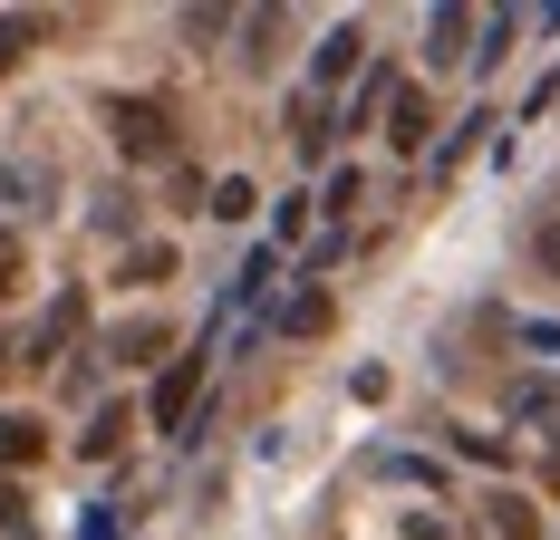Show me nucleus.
<instances>
[{
    "mask_svg": "<svg viewBox=\"0 0 560 540\" xmlns=\"http://www.w3.org/2000/svg\"><path fill=\"white\" fill-rule=\"evenodd\" d=\"M107 126H116V145L136 164H165L174 155V116L155 107V97H107Z\"/></svg>",
    "mask_w": 560,
    "mask_h": 540,
    "instance_id": "nucleus-1",
    "label": "nucleus"
},
{
    "mask_svg": "<svg viewBox=\"0 0 560 540\" xmlns=\"http://www.w3.org/2000/svg\"><path fill=\"white\" fill-rule=\"evenodd\" d=\"M194 396H203V357H174L165 377H155V406H145V425H155V434H184V425H194Z\"/></svg>",
    "mask_w": 560,
    "mask_h": 540,
    "instance_id": "nucleus-2",
    "label": "nucleus"
},
{
    "mask_svg": "<svg viewBox=\"0 0 560 540\" xmlns=\"http://www.w3.org/2000/svg\"><path fill=\"white\" fill-rule=\"evenodd\" d=\"M387 136L416 155V145L435 136V97H425V87H396V97H387Z\"/></svg>",
    "mask_w": 560,
    "mask_h": 540,
    "instance_id": "nucleus-3",
    "label": "nucleus"
},
{
    "mask_svg": "<svg viewBox=\"0 0 560 540\" xmlns=\"http://www.w3.org/2000/svg\"><path fill=\"white\" fill-rule=\"evenodd\" d=\"M39 454H49V425H39V415H0V473L39 463Z\"/></svg>",
    "mask_w": 560,
    "mask_h": 540,
    "instance_id": "nucleus-4",
    "label": "nucleus"
},
{
    "mask_svg": "<svg viewBox=\"0 0 560 540\" xmlns=\"http://www.w3.org/2000/svg\"><path fill=\"white\" fill-rule=\"evenodd\" d=\"M280 328H290V338H319V328H329V290H300V300H280Z\"/></svg>",
    "mask_w": 560,
    "mask_h": 540,
    "instance_id": "nucleus-5",
    "label": "nucleus"
},
{
    "mask_svg": "<svg viewBox=\"0 0 560 540\" xmlns=\"http://www.w3.org/2000/svg\"><path fill=\"white\" fill-rule=\"evenodd\" d=\"M78 319H88V300H78V290H68V300H58L49 319H39V357H58V348H68V338H78Z\"/></svg>",
    "mask_w": 560,
    "mask_h": 540,
    "instance_id": "nucleus-6",
    "label": "nucleus"
},
{
    "mask_svg": "<svg viewBox=\"0 0 560 540\" xmlns=\"http://www.w3.org/2000/svg\"><path fill=\"white\" fill-rule=\"evenodd\" d=\"M358 49H368L358 30H329V39H319V87H338V78L358 68Z\"/></svg>",
    "mask_w": 560,
    "mask_h": 540,
    "instance_id": "nucleus-7",
    "label": "nucleus"
},
{
    "mask_svg": "<svg viewBox=\"0 0 560 540\" xmlns=\"http://www.w3.org/2000/svg\"><path fill=\"white\" fill-rule=\"evenodd\" d=\"M155 348H165V319H126L107 338V357H155Z\"/></svg>",
    "mask_w": 560,
    "mask_h": 540,
    "instance_id": "nucleus-8",
    "label": "nucleus"
},
{
    "mask_svg": "<svg viewBox=\"0 0 560 540\" xmlns=\"http://www.w3.org/2000/svg\"><path fill=\"white\" fill-rule=\"evenodd\" d=\"M464 30H474V10H435V20H425V49H435V58H464Z\"/></svg>",
    "mask_w": 560,
    "mask_h": 540,
    "instance_id": "nucleus-9",
    "label": "nucleus"
},
{
    "mask_svg": "<svg viewBox=\"0 0 560 540\" xmlns=\"http://www.w3.org/2000/svg\"><path fill=\"white\" fill-rule=\"evenodd\" d=\"M252 203H261V193H252V184H242V174H223V184H213V193H203V213H213V222H242V213H252Z\"/></svg>",
    "mask_w": 560,
    "mask_h": 540,
    "instance_id": "nucleus-10",
    "label": "nucleus"
},
{
    "mask_svg": "<svg viewBox=\"0 0 560 540\" xmlns=\"http://www.w3.org/2000/svg\"><path fill=\"white\" fill-rule=\"evenodd\" d=\"M126 425H136V415H126V406H97V425L78 434V444H88V454H116V444H126Z\"/></svg>",
    "mask_w": 560,
    "mask_h": 540,
    "instance_id": "nucleus-11",
    "label": "nucleus"
},
{
    "mask_svg": "<svg viewBox=\"0 0 560 540\" xmlns=\"http://www.w3.org/2000/svg\"><path fill=\"white\" fill-rule=\"evenodd\" d=\"M512 406H522V425H560V386H512Z\"/></svg>",
    "mask_w": 560,
    "mask_h": 540,
    "instance_id": "nucleus-12",
    "label": "nucleus"
},
{
    "mask_svg": "<svg viewBox=\"0 0 560 540\" xmlns=\"http://www.w3.org/2000/svg\"><path fill=\"white\" fill-rule=\"evenodd\" d=\"M493 531L503 540H541V521H532V502H493Z\"/></svg>",
    "mask_w": 560,
    "mask_h": 540,
    "instance_id": "nucleus-13",
    "label": "nucleus"
},
{
    "mask_svg": "<svg viewBox=\"0 0 560 540\" xmlns=\"http://www.w3.org/2000/svg\"><path fill=\"white\" fill-rule=\"evenodd\" d=\"M30 39H39V20H0V78L20 68V49H30Z\"/></svg>",
    "mask_w": 560,
    "mask_h": 540,
    "instance_id": "nucleus-14",
    "label": "nucleus"
},
{
    "mask_svg": "<svg viewBox=\"0 0 560 540\" xmlns=\"http://www.w3.org/2000/svg\"><path fill=\"white\" fill-rule=\"evenodd\" d=\"M165 270H174V251H165V242H145V251L126 261V280H165Z\"/></svg>",
    "mask_w": 560,
    "mask_h": 540,
    "instance_id": "nucleus-15",
    "label": "nucleus"
},
{
    "mask_svg": "<svg viewBox=\"0 0 560 540\" xmlns=\"http://www.w3.org/2000/svg\"><path fill=\"white\" fill-rule=\"evenodd\" d=\"M416 540H474V531H464L454 512H416Z\"/></svg>",
    "mask_w": 560,
    "mask_h": 540,
    "instance_id": "nucleus-16",
    "label": "nucleus"
},
{
    "mask_svg": "<svg viewBox=\"0 0 560 540\" xmlns=\"http://www.w3.org/2000/svg\"><path fill=\"white\" fill-rule=\"evenodd\" d=\"M10 280H20V242L0 232V300H10Z\"/></svg>",
    "mask_w": 560,
    "mask_h": 540,
    "instance_id": "nucleus-17",
    "label": "nucleus"
},
{
    "mask_svg": "<svg viewBox=\"0 0 560 540\" xmlns=\"http://www.w3.org/2000/svg\"><path fill=\"white\" fill-rule=\"evenodd\" d=\"M541 270H560V222H551V232H541Z\"/></svg>",
    "mask_w": 560,
    "mask_h": 540,
    "instance_id": "nucleus-18",
    "label": "nucleus"
},
{
    "mask_svg": "<svg viewBox=\"0 0 560 540\" xmlns=\"http://www.w3.org/2000/svg\"><path fill=\"white\" fill-rule=\"evenodd\" d=\"M10 521H20V492H10V483H0V531H10Z\"/></svg>",
    "mask_w": 560,
    "mask_h": 540,
    "instance_id": "nucleus-19",
    "label": "nucleus"
}]
</instances>
